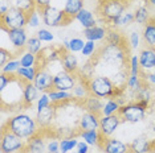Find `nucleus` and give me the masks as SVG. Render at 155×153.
Wrapping results in <instances>:
<instances>
[{"label":"nucleus","mask_w":155,"mask_h":153,"mask_svg":"<svg viewBox=\"0 0 155 153\" xmlns=\"http://www.w3.org/2000/svg\"><path fill=\"white\" fill-rule=\"evenodd\" d=\"M129 49L125 45H110L106 44L104 46L98 48V52L94 57L93 62L102 65H106V67L113 69V74L121 69H127L129 57H127Z\"/></svg>","instance_id":"1"},{"label":"nucleus","mask_w":155,"mask_h":153,"mask_svg":"<svg viewBox=\"0 0 155 153\" xmlns=\"http://www.w3.org/2000/svg\"><path fill=\"white\" fill-rule=\"evenodd\" d=\"M3 128L11 131L12 133L21 137L25 141L40 132V126H38L36 117L31 116L27 112H16L15 115L9 116L5 124H3Z\"/></svg>","instance_id":"2"},{"label":"nucleus","mask_w":155,"mask_h":153,"mask_svg":"<svg viewBox=\"0 0 155 153\" xmlns=\"http://www.w3.org/2000/svg\"><path fill=\"white\" fill-rule=\"evenodd\" d=\"M90 95L101 99L118 98L125 94V89H118L107 75H94L87 81Z\"/></svg>","instance_id":"3"},{"label":"nucleus","mask_w":155,"mask_h":153,"mask_svg":"<svg viewBox=\"0 0 155 153\" xmlns=\"http://www.w3.org/2000/svg\"><path fill=\"white\" fill-rule=\"evenodd\" d=\"M129 0H100L98 4V15L105 24L111 25L114 20L122 16L126 11Z\"/></svg>","instance_id":"4"},{"label":"nucleus","mask_w":155,"mask_h":153,"mask_svg":"<svg viewBox=\"0 0 155 153\" xmlns=\"http://www.w3.org/2000/svg\"><path fill=\"white\" fill-rule=\"evenodd\" d=\"M41 13L43 24L48 28H57V27H66L73 21V19L66 16L64 9H60L57 7L49 5L43 9H38Z\"/></svg>","instance_id":"5"},{"label":"nucleus","mask_w":155,"mask_h":153,"mask_svg":"<svg viewBox=\"0 0 155 153\" xmlns=\"http://www.w3.org/2000/svg\"><path fill=\"white\" fill-rule=\"evenodd\" d=\"M146 114H147V110L143 106H140V103L137 102V100H131V102H127L126 104L121 106L118 112L122 121L131 123V124H137L144 120Z\"/></svg>","instance_id":"6"},{"label":"nucleus","mask_w":155,"mask_h":153,"mask_svg":"<svg viewBox=\"0 0 155 153\" xmlns=\"http://www.w3.org/2000/svg\"><path fill=\"white\" fill-rule=\"evenodd\" d=\"M0 23H2V30L25 28L28 23V13L20 8L12 7L4 16H0Z\"/></svg>","instance_id":"7"},{"label":"nucleus","mask_w":155,"mask_h":153,"mask_svg":"<svg viewBox=\"0 0 155 153\" xmlns=\"http://www.w3.org/2000/svg\"><path fill=\"white\" fill-rule=\"evenodd\" d=\"M27 141L21 137L16 136L11 131L3 128L0 137V151L2 153H20L25 151Z\"/></svg>","instance_id":"8"},{"label":"nucleus","mask_w":155,"mask_h":153,"mask_svg":"<svg viewBox=\"0 0 155 153\" xmlns=\"http://www.w3.org/2000/svg\"><path fill=\"white\" fill-rule=\"evenodd\" d=\"M77 81H78V75L77 74H73V73H69L65 70H60L54 74L53 89L72 92V90L77 85Z\"/></svg>","instance_id":"9"},{"label":"nucleus","mask_w":155,"mask_h":153,"mask_svg":"<svg viewBox=\"0 0 155 153\" xmlns=\"http://www.w3.org/2000/svg\"><path fill=\"white\" fill-rule=\"evenodd\" d=\"M3 32L7 33V37H8L9 42L12 44V46L15 48L16 54L23 53L25 50V46H27L29 37H28L27 30L24 28H20V29H7V30H3Z\"/></svg>","instance_id":"10"},{"label":"nucleus","mask_w":155,"mask_h":153,"mask_svg":"<svg viewBox=\"0 0 155 153\" xmlns=\"http://www.w3.org/2000/svg\"><path fill=\"white\" fill-rule=\"evenodd\" d=\"M122 123L121 116L117 115H109L105 116L102 115L100 117V132L104 137H111L114 135V132L118 130L119 124Z\"/></svg>","instance_id":"11"},{"label":"nucleus","mask_w":155,"mask_h":153,"mask_svg":"<svg viewBox=\"0 0 155 153\" xmlns=\"http://www.w3.org/2000/svg\"><path fill=\"white\" fill-rule=\"evenodd\" d=\"M138 60L142 73H147L155 69V48L143 46L138 53Z\"/></svg>","instance_id":"12"},{"label":"nucleus","mask_w":155,"mask_h":153,"mask_svg":"<svg viewBox=\"0 0 155 153\" xmlns=\"http://www.w3.org/2000/svg\"><path fill=\"white\" fill-rule=\"evenodd\" d=\"M100 149L104 153H129V144L114 137H104Z\"/></svg>","instance_id":"13"},{"label":"nucleus","mask_w":155,"mask_h":153,"mask_svg":"<svg viewBox=\"0 0 155 153\" xmlns=\"http://www.w3.org/2000/svg\"><path fill=\"white\" fill-rule=\"evenodd\" d=\"M53 79H54V74L49 73L45 69H38V73L33 83L40 92H49L51 90H53Z\"/></svg>","instance_id":"14"},{"label":"nucleus","mask_w":155,"mask_h":153,"mask_svg":"<svg viewBox=\"0 0 155 153\" xmlns=\"http://www.w3.org/2000/svg\"><path fill=\"white\" fill-rule=\"evenodd\" d=\"M100 115L87 112L85 111L80 116L78 123H77V130L81 131H91V130H100Z\"/></svg>","instance_id":"15"},{"label":"nucleus","mask_w":155,"mask_h":153,"mask_svg":"<svg viewBox=\"0 0 155 153\" xmlns=\"http://www.w3.org/2000/svg\"><path fill=\"white\" fill-rule=\"evenodd\" d=\"M153 145L154 141L147 135H140L129 144V153H149L153 151Z\"/></svg>","instance_id":"16"},{"label":"nucleus","mask_w":155,"mask_h":153,"mask_svg":"<svg viewBox=\"0 0 155 153\" xmlns=\"http://www.w3.org/2000/svg\"><path fill=\"white\" fill-rule=\"evenodd\" d=\"M40 91L35 86L33 82L24 83L23 87V96H21V104L24 107H32L35 103L37 102L38 96H40Z\"/></svg>","instance_id":"17"},{"label":"nucleus","mask_w":155,"mask_h":153,"mask_svg":"<svg viewBox=\"0 0 155 153\" xmlns=\"http://www.w3.org/2000/svg\"><path fill=\"white\" fill-rule=\"evenodd\" d=\"M78 75V74H77ZM87 81L89 79L85 78V76L78 75V81H77V85L74 86V89L72 90L73 98H74L76 102H84L87 96L90 95V90H89V85H87Z\"/></svg>","instance_id":"18"},{"label":"nucleus","mask_w":155,"mask_h":153,"mask_svg":"<svg viewBox=\"0 0 155 153\" xmlns=\"http://www.w3.org/2000/svg\"><path fill=\"white\" fill-rule=\"evenodd\" d=\"M57 106L54 104H51L49 107L44 108L40 112H36V120L38 123V126L43 128H48L52 124V121L56 117V114H57Z\"/></svg>","instance_id":"19"},{"label":"nucleus","mask_w":155,"mask_h":153,"mask_svg":"<svg viewBox=\"0 0 155 153\" xmlns=\"http://www.w3.org/2000/svg\"><path fill=\"white\" fill-rule=\"evenodd\" d=\"M109 28L105 25H94L91 28H87V29H84V38L86 41H94V42H98V41H104L106 38Z\"/></svg>","instance_id":"20"},{"label":"nucleus","mask_w":155,"mask_h":153,"mask_svg":"<svg viewBox=\"0 0 155 153\" xmlns=\"http://www.w3.org/2000/svg\"><path fill=\"white\" fill-rule=\"evenodd\" d=\"M61 65H62V70L77 74L80 71V65H78V58L74 53L72 52H64L61 57Z\"/></svg>","instance_id":"21"},{"label":"nucleus","mask_w":155,"mask_h":153,"mask_svg":"<svg viewBox=\"0 0 155 153\" xmlns=\"http://www.w3.org/2000/svg\"><path fill=\"white\" fill-rule=\"evenodd\" d=\"M25 151L29 153H43L47 151V142H45V139L41 135V132H38L37 135L27 140Z\"/></svg>","instance_id":"22"},{"label":"nucleus","mask_w":155,"mask_h":153,"mask_svg":"<svg viewBox=\"0 0 155 153\" xmlns=\"http://www.w3.org/2000/svg\"><path fill=\"white\" fill-rule=\"evenodd\" d=\"M142 41L144 46L155 48V17H151L150 21H147L143 25Z\"/></svg>","instance_id":"23"},{"label":"nucleus","mask_w":155,"mask_h":153,"mask_svg":"<svg viewBox=\"0 0 155 153\" xmlns=\"http://www.w3.org/2000/svg\"><path fill=\"white\" fill-rule=\"evenodd\" d=\"M81 106L84 107V110L87 112H93L97 115H102V108H104V102L101 98H97L94 95H89L87 98L81 102Z\"/></svg>","instance_id":"24"},{"label":"nucleus","mask_w":155,"mask_h":153,"mask_svg":"<svg viewBox=\"0 0 155 153\" xmlns=\"http://www.w3.org/2000/svg\"><path fill=\"white\" fill-rule=\"evenodd\" d=\"M74 20H77V21L81 24V27H82L84 29H87V28H91V27L97 25L96 15H94V13L91 12L90 9H87V8L81 9V11L78 12V15L74 17Z\"/></svg>","instance_id":"25"},{"label":"nucleus","mask_w":155,"mask_h":153,"mask_svg":"<svg viewBox=\"0 0 155 153\" xmlns=\"http://www.w3.org/2000/svg\"><path fill=\"white\" fill-rule=\"evenodd\" d=\"M49 94V98H51V102L52 104L54 106H60V104H66L69 102H73L74 98H73V94L69 92V91H61V90H51L48 92Z\"/></svg>","instance_id":"26"},{"label":"nucleus","mask_w":155,"mask_h":153,"mask_svg":"<svg viewBox=\"0 0 155 153\" xmlns=\"http://www.w3.org/2000/svg\"><path fill=\"white\" fill-rule=\"evenodd\" d=\"M78 136L82 139L85 142L90 145V147H97L100 148L102 140H104V136L101 135L100 130H91V131H81L78 133Z\"/></svg>","instance_id":"27"},{"label":"nucleus","mask_w":155,"mask_h":153,"mask_svg":"<svg viewBox=\"0 0 155 153\" xmlns=\"http://www.w3.org/2000/svg\"><path fill=\"white\" fill-rule=\"evenodd\" d=\"M84 0H66L64 4V12L66 16L74 20V17L78 15L81 9H84Z\"/></svg>","instance_id":"28"},{"label":"nucleus","mask_w":155,"mask_h":153,"mask_svg":"<svg viewBox=\"0 0 155 153\" xmlns=\"http://www.w3.org/2000/svg\"><path fill=\"white\" fill-rule=\"evenodd\" d=\"M37 73H38L37 66H35V67H21V66H20V69L16 73V76L23 83H28V82H33L35 81Z\"/></svg>","instance_id":"29"},{"label":"nucleus","mask_w":155,"mask_h":153,"mask_svg":"<svg viewBox=\"0 0 155 153\" xmlns=\"http://www.w3.org/2000/svg\"><path fill=\"white\" fill-rule=\"evenodd\" d=\"M129 69H121V70L115 71L114 74L110 75V79L118 89H126V83L129 79Z\"/></svg>","instance_id":"30"},{"label":"nucleus","mask_w":155,"mask_h":153,"mask_svg":"<svg viewBox=\"0 0 155 153\" xmlns=\"http://www.w3.org/2000/svg\"><path fill=\"white\" fill-rule=\"evenodd\" d=\"M19 61H20V66L21 67H35V66L38 67V55L32 54L27 50L20 53Z\"/></svg>","instance_id":"31"},{"label":"nucleus","mask_w":155,"mask_h":153,"mask_svg":"<svg viewBox=\"0 0 155 153\" xmlns=\"http://www.w3.org/2000/svg\"><path fill=\"white\" fill-rule=\"evenodd\" d=\"M105 41H106V44H110V45H126L125 37L122 36L117 28H109Z\"/></svg>","instance_id":"32"},{"label":"nucleus","mask_w":155,"mask_h":153,"mask_svg":"<svg viewBox=\"0 0 155 153\" xmlns=\"http://www.w3.org/2000/svg\"><path fill=\"white\" fill-rule=\"evenodd\" d=\"M121 108V104L117 100V98H110L104 102V108H102V115L109 116V115H117ZM101 115V116H102Z\"/></svg>","instance_id":"33"},{"label":"nucleus","mask_w":155,"mask_h":153,"mask_svg":"<svg viewBox=\"0 0 155 153\" xmlns=\"http://www.w3.org/2000/svg\"><path fill=\"white\" fill-rule=\"evenodd\" d=\"M150 9L147 5H140L134 12V20L139 25H144L147 21H150Z\"/></svg>","instance_id":"34"},{"label":"nucleus","mask_w":155,"mask_h":153,"mask_svg":"<svg viewBox=\"0 0 155 153\" xmlns=\"http://www.w3.org/2000/svg\"><path fill=\"white\" fill-rule=\"evenodd\" d=\"M135 21L134 20V12H130V11H125L122 13L121 17H118L117 20H114L111 24V28H125V27H129Z\"/></svg>","instance_id":"35"},{"label":"nucleus","mask_w":155,"mask_h":153,"mask_svg":"<svg viewBox=\"0 0 155 153\" xmlns=\"http://www.w3.org/2000/svg\"><path fill=\"white\" fill-rule=\"evenodd\" d=\"M78 139L76 136H70V137H61L60 139V149L61 153H69L72 151H74L78 144Z\"/></svg>","instance_id":"36"},{"label":"nucleus","mask_w":155,"mask_h":153,"mask_svg":"<svg viewBox=\"0 0 155 153\" xmlns=\"http://www.w3.org/2000/svg\"><path fill=\"white\" fill-rule=\"evenodd\" d=\"M144 86V82L140 76H137V75H129V79H127V83H126V89L129 90L130 92L134 94L138 92L140 89Z\"/></svg>","instance_id":"37"},{"label":"nucleus","mask_w":155,"mask_h":153,"mask_svg":"<svg viewBox=\"0 0 155 153\" xmlns=\"http://www.w3.org/2000/svg\"><path fill=\"white\" fill-rule=\"evenodd\" d=\"M25 50L29 52L32 54H40L43 52V42L40 41V38L37 36H31L29 40L27 42V46H25Z\"/></svg>","instance_id":"38"},{"label":"nucleus","mask_w":155,"mask_h":153,"mask_svg":"<svg viewBox=\"0 0 155 153\" xmlns=\"http://www.w3.org/2000/svg\"><path fill=\"white\" fill-rule=\"evenodd\" d=\"M127 69H129V74L130 75H137L140 76V65H139V60H138V55L131 54L129 57V64H127Z\"/></svg>","instance_id":"39"},{"label":"nucleus","mask_w":155,"mask_h":153,"mask_svg":"<svg viewBox=\"0 0 155 153\" xmlns=\"http://www.w3.org/2000/svg\"><path fill=\"white\" fill-rule=\"evenodd\" d=\"M19 69H20L19 58H12V60H9L4 66H3V67H0V70H2V73H4V74L15 75Z\"/></svg>","instance_id":"40"},{"label":"nucleus","mask_w":155,"mask_h":153,"mask_svg":"<svg viewBox=\"0 0 155 153\" xmlns=\"http://www.w3.org/2000/svg\"><path fill=\"white\" fill-rule=\"evenodd\" d=\"M155 98V94H154V90L150 87V86L144 85L142 89L139 90L138 92L134 94V100H140V99H147V100H151L153 102Z\"/></svg>","instance_id":"41"},{"label":"nucleus","mask_w":155,"mask_h":153,"mask_svg":"<svg viewBox=\"0 0 155 153\" xmlns=\"http://www.w3.org/2000/svg\"><path fill=\"white\" fill-rule=\"evenodd\" d=\"M41 21H43V19H41V13L38 11L37 8L32 9L31 12H28V23L27 25L29 28H38L40 27Z\"/></svg>","instance_id":"42"},{"label":"nucleus","mask_w":155,"mask_h":153,"mask_svg":"<svg viewBox=\"0 0 155 153\" xmlns=\"http://www.w3.org/2000/svg\"><path fill=\"white\" fill-rule=\"evenodd\" d=\"M86 41H84L81 37H72L69 38V52L72 53H81L84 49V45Z\"/></svg>","instance_id":"43"},{"label":"nucleus","mask_w":155,"mask_h":153,"mask_svg":"<svg viewBox=\"0 0 155 153\" xmlns=\"http://www.w3.org/2000/svg\"><path fill=\"white\" fill-rule=\"evenodd\" d=\"M12 3H13V7L23 9V11L27 12V13L36 8L35 0H12Z\"/></svg>","instance_id":"44"},{"label":"nucleus","mask_w":155,"mask_h":153,"mask_svg":"<svg viewBox=\"0 0 155 153\" xmlns=\"http://www.w3.org/2000/svg\"><path fill=\"white\" fill-rule=\"evenodd\" d=\"M127 42H129V48L131 50H135L140 46V42H142V34H139L137 30H133L130 32L129 37H127Z\"/></svg>","instance_id":"45"},{"label":"nucleus","mask_w":155,"mask_h":153,"mask_svg":"<svg viewBox=\"0 0 155 153\" xmlns=\"http://www.w3.org/2000/svg\"><path fill=\"white\" fill-rule=\"evenodd\" d=\"M52 104L51 98H49V94L48 92H41L40 96H38L37 102H36V112H40L44 108H47Z\"/></svg>","instance_id":"46"},{"label":"nucleus","mask_w":155,"mask_h":153,"mask_svg":"<svg viewBox=\"0 0 155 153\" xmlns=\"http://www.w3.org/2000/svg\"><path fill=\"white\" fill-rule=\"evenodd\" d=\"M98 52V48H97V44L94 41H86L85 45H84V49L81 52V54L86 58H90L93 57L94 54H97Z\"/></svg>","instance_id":"47"},{"label":"nucleus","mask_w":155,"mask_h":153,"mask_svg":"<svg viewBox=\"0 0 155 153\" xmlns=\"http://www.w3.org/2000/svg\"><path fill=\"white\" fill-rule=\"evenodd\" d=\"M36 36L40 38L41 42H52V41L54 40V34L49 29H47V28H40V29L37 30Z\"/></svg>","instance_id":"48"},{"label":"nucleus","mask_w":155,"mask_h":153,"mask_svg":"<svg viewBox=\"0 0 155 153\" xmlns=\"http://www.w3.org/2000/svg\"><path fill=\"white\" fill-rule=\"evenodd\" d=\"M17 78L16 74L15 75H8V74H4V73H2L0 74V91H5V87H8L11 83L15 81Z\"/></svg>","instance_id":"49"},{"label":"nucleus","mask_w":155,"mask_h":153,"mask_svg":"<svg viewBox=\"0 0 155 153\" xmlns=\"http://www.w3.org/2000/svg\"><path fill=\"white\" fill-rule=\"evenodd\" d=\"M140 78L143 79L144 85L150 86L151 89H155V69L147 73H140Z\"/></svg>","instance_id":"50"},{"label":"nucleus","mask_w":155,"mask_h":153,"mask_svg":"<svg viewBox=\"0 0 155 153\" xmlns=\"http://www.w3.org/2000/svg\"><path fill=\"white\" fill-rule=\"evenodd\" d=\"M13 58V53L12 52H9L8 49H5L4 46L0 48V67H3L7 62L9 60H12Z\"/></svg>","instance_id":"51"},{"label":"nucleus","mask_w":155,"mask_h":153,"mask_svg":"<svg viewBox=\"0 0 155 153\" xmlns=\"http://www.w3.org/2000/svg\"><path fill=\"white\" fill-rule=\"evenodd\" d=\"M47 151L52 153H61L58 139H49V141L47 142Z\"/></svg>","instance_id":"52"},{"label":"nucleus","mask_w":155,"mask_h":153,"mask_svg":"<svg viewBox=\"0 0 155 153\" xmlns=\"http://www.w3.org/2000/svg\"><path fill=\"white\" fill-rule=\"evenodd\" d=\"M13 7L12 0H0V16H4Z\"/></svg>","instance_id":"53"},{"label":"nucleus","mask_w":155,"mask_h":153,"mask_svg":"<svg viewBox=\"0 0 155 153\" xmlns=\"http://www.w3.org/2000/svg\"><path fill=\"white\" fill-rule=\"evenodd\" d=\"M76 151L78 152V153H89V151H90V145L87 144V142H85L84 140H80V141H78V144H77Z\"/></svg>","instance_id":"54"},{"label":"nucleus","mask_w":155,"mask_h":153,"mask_svg":"<svg viewBox=\"0 0 155 153\" xmlns=\"http://www.w3.org/2000/svg\"><path fill=\"white\" fill-rule=\"evenodd\" d=\"M52 2H53V0H35L37 9H43V8H45V7L52 5Z\"/></svg>","instance_id":"55"},{"label":"nucleus","mask_w":155,"mask_h":153,"mask_svg":"<svg viewBox=\"0 0 155 153\" xmlns=\"http://www.w3.org/2000/svg\"><path fill=\"white\" fill-rule=\"evenodd\" d=\"M147 3H149L150 5H153V7H155V0H146Z\"/></svg>","instance_id":"56"},{"label":"nucleus","mask_w":155,"mask_h":153,"mask_svg":"<svg viewBox=\"0 0 155 153\" xmlns=\"http://www.w3.org/2000/svg\"><path fill=\"white\" fill-rule=\"evenodd\" d=\"M69 153H78V152H77V151H72V152H69Z\"/></svg>","instance_id":"57"},{"label":"nucleus","mask_w":155,"mask_h":153,"mask_svg":"<svg viewBox=\"0 0 155 153\" xmlns=\"http://www.w3.org/2000/svg\"><path fill=\"white\" fill-rule=\"evenodd\" d=\"M20 153H29V152H27V151H23V152H20Z\"/></svg>","instance_id":"58"},{"label":"nucleus","mask_w":155,"mask_h":153,"mask_svg":"<svg viewBox=\"0 0 155 153\" xmlns=\"http://www.w3.org/2000/svg\"><path fill=\"white\" fill-rule=\"evenodd\" d=\"M43 153H52V152H48V151H45V152H43Z\"/></svg>","instance_id":"59"},{"label":"nucleus","mask_w":155,"mask_h":153,"mask_svg":"<svg viewBox=\"0 0 155 153\" xmlns=\"http://www.w3.org/2000/svg\"><path fill=\"white\" fill-rule=\"evenodd\" d=\"M154 102H155V98H154Z\"/></svg>","instance_id":"60"},{"label":"nucleus","mask_w":155,"mask_h":153,"mask_svg":"<svg viewBox=\"0 0 155 153\" xmlns=\"http://www.w3.org/2000/svg\"><path fill=\"white\" fill-rule=\"evenodd\" d=\"M144 2H146V0H144Z\"/></svg>","instance_id":"61"},{"label":"nucleus","mask_w":155,"mask_h":153,"mask_svg":"<svg viewBox=\"0 0 155 153\" xmlns=\"http://www.w3.org/2000/svg\"><path fill=\"white\" fill-rule=\"evenodd\" d=\"M89 153H90V152H89Z\"/></svg>","instance_id":"62"}]
</instances>
